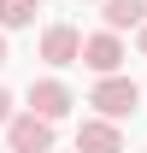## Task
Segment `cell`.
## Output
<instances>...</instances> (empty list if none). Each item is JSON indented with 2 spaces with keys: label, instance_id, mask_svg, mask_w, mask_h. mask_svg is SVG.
I'll list each match as a JSON object with an SVG mask.
<instances>
[{
  "label": "cell",
  "instance_id": "1",
  "mask_svg": "<svg viewBox=\"0 0 147 153\" xmlns=\"http://www.w3.org/2000/svg\"><path fill=\"white\" fill-rule=\"evenodd\" d=\"M6 141H12V153H53V118L18 112L12 124H6Z\"/></svg>",
  "mask_w": 147,
  "mask_h": 153
},
{
  "label": "cell",
  "instance_id": "2",
  "mask_svg": "<svg viewBox=\"0 0 147 153\" xmlns=\"http://www.w3.org/2000/svg\"><path fill=\"white\" fill-rule=\"evenodd\" d=\"M135 100H141V88H135L129 76H100L94 94H88V106H100V118H129Z\"/></svg>",
  "mask_w": 147,
  "mask_h": 153
},
{
  "label": "cell",
  "instance_id": "3",
  "mask_svg": "<svg viewBox=\"0 0 147 153\" xmlns=\"http://www.w3.org/2000/svg\"><path fill=\"white\" fill-rule=\"evenodd\" d=\"M82 65L100 76H118V65H124V41H118V30H100V36L82 41Z\"/></svg>",
  "mask_w": 147,
  "mask_h": 153
},
{
  "label": "cell",
  "instance_id": "4",
  "mask_svg": "<svg viewBox=\"0 0 147 153\" xmlns=\"http://www.w3.org/2000/svg\"><path fill=\"white\" fill-rule=\"evenodd\" d=\"M41 59H47V65H76V59H82V36H76L71 24H53V30L41 36Z\"/></svg>",
  "mask_w": 147,
  "mask_h": 153
},
{
  "label": "cell",
  "instance_id": "5",
  "mask_svg": "<svg viewBox=\"0 0 147 153\" xmlns=\"http://www.w3.org/2000/svg\"><path fill=\"white\" fill-rule=\"evenodd\" d=\"M76 153H124V135L112 118H88L82 130H76Z\"/></svg>",
  "mask_w": 147,
  "mask_h": 153
},
{
  "label": "cell",
  "instance_id": "6",
  "mask_svg": "<svg viewBox=\"0 0 147 153\" xmlns=\"http://www.w3.org/2000/svg\"><path fill=\"white\" fill-rule=\"evenodd\" d=\"M30 112H41V118H65V112H71V88H65V82H53V76H47V82H36V88H30Z\"/></svg>",
  "mask_w": 147,
  "mask_h": 153
},
{
  "label": "cell",
  "instance_id": "7",
  "mask_svg": "<svg viewBox=\"0 0 147 153\" xmlns=\"http://www.w3.org/2000/svg\"><path fill=\"white\" fill-rule=\"evenodd\" d=\"M147 24V0H106V30H135Z\"/></svg>",
  "mask_w": 147,
  "mask_h": 153
},
{
  "label": "cell",
  "instance_id": "8",
  "mask_svg": "<svg viewBox=\"0 0 147 153\" xmlns=\"http://www.w3.org/2000/svg\"><path fill=\"white\" fill-rule=\"evenodd\" d=\"M30 18H36V0H0V24L6 30H24Z\"/></svg>",
  "mask_w": 147,
  "mask_h": 153
},
{
  "label": "cell",
  "instance_id": "9",
  "mask_svg": "<svg viewBox=\"0 0 147 153\" xmlns=\"http://www.w3.org/2000/svg\"><path fill=\"white\" fill-rule=\"evenodd\" d=\"M0 124H12V94L0 88Z\"/></svg>",
  "mask_w": 147,
  "mask_h": 153
},
{
  "label": "cell",
  "instance_id": "10",
  "mask_svg": "<svg viewBox=\"0 0 147 153\" xmlns=\"http://www.w3.org/2000/svg\"><path fill=\"white\" fill-rule=\"evenodd\" d=\"M0 65H6V36H0Z\"/></svg>",
  "mask_w": 147,
  "mask_h": 153
},
{
  "label": "cell",
  "instance_id": "11",
  "mask_svg": "<svg viewBox=\"0 0 147 153\" xmlns=\"http://www.w3.org/2000/svg\"><path fill=\"white\" fill-rule=\"evenodd\" d=\"M141 53H147V24H141Z\"/></svg>",
  "mask_w": 147,
  "mask_h": 153
}]
</instances>
